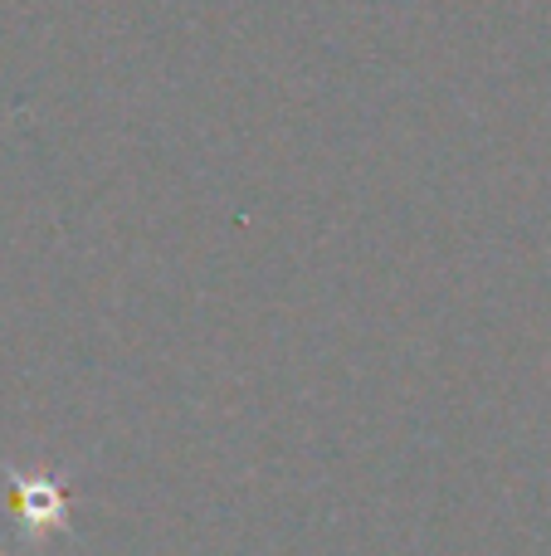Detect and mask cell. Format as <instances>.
<instances>
[{
    "instance_id": "1",
    "label": "cell",
    "mask_w": 551,
    "mask_h": 556,
    "mask_svg": "<svg viewBox=\"0 0 551 556\" xmlns=\"http://www.w3.org/2000/svg\"><path fill=\"white\" fill-rule=\"evenodd\" d=\"M0 473L10 483V503H15V522L10 532V547H44L49 538H64L74 532V498H68V483H74V469H15V464L0 459Z\"/></svg>"
}]
</instances>
